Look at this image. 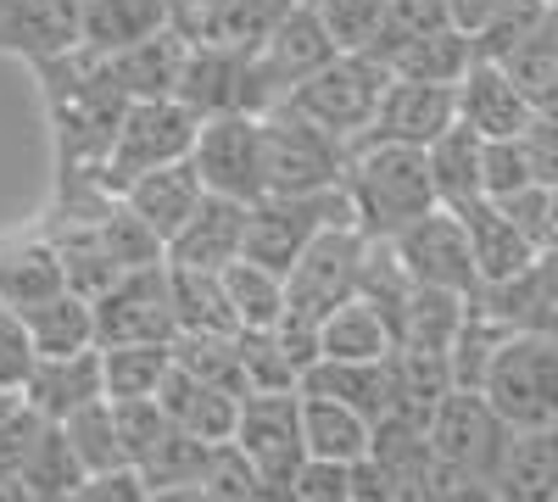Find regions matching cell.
Returning a JSON list of instances; mask_svg holds the SVG:
<instances>
[{
  "instance_id": "6da1fadb",
  "label": "cell",
  "mask_w": 558,
  "mask_h": 502,
  "mask_svg": "<svg viewBox=\"0 0 558 502\" xmlns=\"http://www.w3.org/2000/svg\"><path fill=\"white\" fill-rule=\"evenodd\" d=\"M39 73L45 89V112H51V134H57V168L62 173H84L96 168L112 146V134L129 112V96L107 78L101 57H89L84 45H68V51L28 62Z\"/></svg>"
},
{
  "instance_id": "7a4b0ae2",
  "label": "cell",
  "mask_w": 558,
  "mask_h": 502,
  "mask_svg": "<svg viewBox=\"0 0 558 502\" xmlns=\"http://www.w3.org/2000/svg\"><path fill=\"white\" fill-rule=\"evenodd\" d=\"M341 191L363 241H391L397 230H408L413 218L436 207V185L418 146H386V140L347 146Z\"/></svg>"
},
{
  "instance_id": "3957f363",
  "label": "cell",
  "mask_w": 558,
  "mask_h": 502,
  "mask_svg": "<svg viewBox=\"0 0 558 502\" xmlns=\"http://www.w3.org/2000/svg\"><path fill=\"white\" fill-rule=\"evenodd\" d=\"M196 128H202V118L184 107L179 96H146V101H129V112H123V123H118V134H112V146H107V157L96 162V168H84L89 179H96L101 191H123L129 179H140V173H151V168H162V162H179V157H191V146H196Z\"/></svg>"
},
{
  "instance_id": "277c9868",
  "label": "cell",
  "mask_w": 558,
  "mask_h": 502,
  "mask_svg": "<svg viewBox=\"0 0 558 502\" xmlns=\"http://www.w3.org/2000/svg\"><path fill=\"white\" fill-rule=\"evenodd\" d=\"M481 396L497 407L508 430H553L558 425V335H508L492 363Z\"/></svg>"
},
{
  "instance_id": "5b68a950",
  "label": "cell",
  "mask_w": 558,
  "mask_h": 502,
  "mask_svg": "<svg viewBox=\"0 0 558 502\" xmlns=\"http://www.w3.org/2000/svg\"><path fill=\"white\" fill-rule=\"evenodd\" d=\"M347 173V146L307 123L296 107L263 112V196H318L336 191Z\"/></svg>"
},
{
  "instance_id": "8992f818",
  "label": "cell",
  "mask_w": 558,
  "mask_h": 502,
  "mask_svg": "<svg viewBox=\"0 0 558 502\" xmlns=\"http://www.w3.org/2000/svg\"><path fill=\"white\" fill-rule=\"evenodd\" d=\"M386 84H391L386 62H375L368 51H336L318 73H307L291 89L286 107H296L307 123H318L324 134H336L341 146H352L357 134L368 128V118H375Z\"/></svg>"
},
{
  "instance_id": "52a82bcc",
  "label": "cell",
  "mask_w": 558,
  "mask_h": 502,
  "mask_svg": "<svg viewBox=\"0 0 558 502\" xmlns=\"http://www.w3.org/2000/svg\"><path fill=\"white\" fill-rule=\"evenodd\" d=\"M324 223H352L347 191H318V196H257L246 207V235L241 257L257 268H274L286 280V268L302 257V246L324 230Z\"/></svg>"
},
{
  "instance_id": "ba28073f",
  "label": "cell",
  "mask_w": 558,
  "mask_h": 502,
  "mask_svg": "<svg viewBox=\"0 0 558 502\" xmlns=\"http://www.w3.org/2000/svg\"><path fill=\"white\" fill-rule=\"evenodd\" d=\"M191 168L213 196L257 201L263 196V118L257 112H218L202 118Z\"/></svg>"
},
{
  "instance_id": "9c48e42d",
  "label": "cell",
  "mask_w": 558,
  "mask_h": 502,
  "mask_svg": "<svg viewBox=\"0 0 558 502\" xmlns=\"http://www.w3.org/2000/svg\"><path fill=\"white\" fill-rule=\"evenodd\" d=\"M425 436H430V452H436L447 469L475 475V480H486V486H492L497 458H502V446H508V425L497 419V407H492L481 391H470V385H452V391L436 402Z\"/></svg>"
},
{
  "instance_id": "30bf717a",
  "label": "cell",
  "mask_w": 558,
  "mask_h": 502,
  "mask_svg": "<svg viewBox=\"0 0 558 502\" xmlns=\"http://www.w3.org/2000/svg\"><path fill=\"white\" fill-rule=\"evenodd\" d=\"M363 246L368 241L357 235V223H324V230L302 246V257L286 268V307L307 313V318H324L347 296H357Z\"/></svg>"
},
{
  "instance_id": "8fae6325",
  "label": "cell",
  "mask_w": 558,
  "mask_h": 502,
  "mask_svg": "<svg viewBox=\"0 0 558 502\" xmlns=\"http://www.w3.org/2000/svg\"><path fill=\"white\" fill-rule=\"evenodd\" d=\"M173 96L196 118H218V112H257L263 118L274 107L263 78H257L252 51H229V45H184Z\"/></svg>"
},
{
  "instance_id": "7c38bea8",
  "label": "cell",
  "mask_w": 558,
  "mask_h": 502,
  "mask_svg": "<svg viewBox=\"0 0 558 502\" xmlns=\"http://www.w3.org/2000/svg\"><path fill=\"white\" fill-rule=\"evenodd\" d=\"M391 252L408 268L413 285H436V291H458V296H475V285H481L470 235H463L452 207H430L425 218H413L408 230L391 235Z\"/></svg>"
},
{
  "instance_id": "4fadbf2b",
  "label": "cell",
  "mask_w": 558,
  "mask_h": 502,
  "mask_svg": "<svg viewBox=\"0 0 558 502\" xmlns=\"http://www.w3.org/2000/svg\"><path fill=\"white\" fill-rule=\"evenodd\" d=\"M229 441L252 458L263 486H286L307 458V446H302V396L296 391H252V396H241V419H235V436Z\"/></svg>"
},
{
  "instance_id": "5bb4252c",
  "label": "cell",
  "mask_w": 558,
  "mask_h": 502,
  "mask_svg": "<svg viewBox=\"0 0 558 502\" xmlns=\"http://www.w3.org/2000/svg\"><path fill=\"white\" fill-rule=\"evenodd\" d=\"M96 346H123V341H173V307H168V268H129L112 291L96 302Z\"/></svg>"
},
{
  "instance_id": "9a60e30c",
  "label": "cell",
  "mask_w": 558,
  "mask_h": 502,
  "mask_svg": "<svg viewBox=\"0 0 558 502\" xmlns=\"http://www.w3.org/2000/svg\"><path fill=\"white\" fill-rule=\"evenodd\" d=\"M296 7V0H168V28L184 45H229V51H257L268 28Z\"/></svg>"
},
{
  "instance_id": "2e32d148",
  "label": "cell",
  "mask_w": 558,
  "mask_h": 502,
  "mask_svg": "<svg viewBox=\"0 0 558 502\" xmlns=\"http://www.w3.org/2000/svg\"><path fill=\"white\" fill-rule=\"evenodd\" d=\"M458 123V101H452V84H418V78H391L386 96L368 118V128L357 134L352 146L368 140H386V146H418L425 151L441 128Z\"/></svg>"
},
{
  "instance_id": "e0dca14e",
  "label": "cell",
  "mask_w": 558,
  "mask_h": 502,
  "mask_svg": "<svg viewBox=\"0 0 558 502\" xmlns=\"http://www.w3.org/2000/svg\"><path fill=\"white\" fill-rule=\"evenodd\" d=\"M336 51H341V45L324 34V23L296 0V7L268 28V39L252 51V62H257V78H263V89H268V101L279 107L307 73H318Z\"/></svg>"
},
{
  "instance_id": "ac0fdd59",
  "label": "cell",
  "mask_w": 558,
  "mask_h": 502,
  "mask_svg": "<svg viewBox=\"0 0 558 502\" xmlns=\"http://www.w3.org/2000/svg\"><path fill=\"white\" fill-rule=\"evenodd\" d=\"M452 101H458V123L475 128L481 140H514L536 112L525 101V89L502 73V62H481V57L452 84Z\"/></svg>"
},
{
  "instance_id": "d6986e66",
  "label": "cell",
  "mask_w": 558,
  "mask_h": 502,
  "mask_svg": "<svg viewBox=\"0 0 558 502\" xmlns=\"http://www.w3.org/2000/svg\"><path fill=\"white\" fill-rule=\"evenodd\" d=\"M246 207L252 201H229V196H202V207L179 223V235L162 246V262L179 268H207L218 273L223 262L241 257V235H246Z\"/></svg>"
},
{
  "instance_id": "ffe728a7",
  "label": "cell",
  "mask_w": 558,
  "mask_h": 502,
  "mask_svg": "<svg viewBox=\"0 0 558 502\" xmlns=\"http://www.w3.org/2000/svg\"><path fill=\"white\" fill-rule=\"evenodd\" d=\"M118 196H123V207H129V212H134V218L146 223V230L168 246V241L179 235V223L202 207L207 185L196 179L191 157H179V162H162V168H151V173L129 179V185H123Z\"/></svg>"
},
{
  "instance_id": "44dd1931",
  "label": "cell",
  "mask_w": 558,
  "mask_h": 502,
  "mask_svg": "<svg viewBox=\"0 0 558 502\" xmlns=\"http://www.w3.org/2000/svg\"><path fill=\"white\" fill-rule=\"evenodd\" d=\"M452 212H458V223H463V235H470V257H475L481 285L514 280L520 268L536 262V246L520 235V223L508 218L492 196H475V201H463V207H452Z\"/></svg>"
},
{
  "instance_id": "7402d4cb",
  "label": "cell",
  "mask_w": 558,
  "mask_h": 502,
  "mask_svg": "<svg viewBox=\"0 0 558 502\" xmlns=\"http://www.w3.org/2000/svg\"><path fill=\"white\" fill-rule=\"evenodd\" d=\"M497 502H558V425L553 430H508V446L492 475Z\"/></svg>"
},
{
  "instance_id": "603a6c76",
  "label": "cell",
  "mask_w": 558,
  "mask_h": 502,
  "mask_svg": "<svg viewBox=\"0 0 558 502\" xmlns=\"http://www.w3.org/2000/svg\"><path fill=\"white\" fill-rule=\"evenodd\" d=\"M96 396H101V346L73 352V357H34V369L23 380V402L39 419H57V425Z\"/></svg>"
},
{
  "instance_id": "cb8c5ba5",
  "label": "cell",
  "mask_w": 558,
  "mask_h": 502,
  "mask_svg": "<svg viewBox=\"0 0 558 502\" xmlns=\"http://www.w3.org/2000/svg\"><path fill=\"white\" fill-rule=\"evenodd\" d=\"M157 402H162V414L184 430V436H196L202 446H218L235 436V419H241V396L235 391H218L196 375H184L179 363L168 369V380L157 385Z\"/></svg>"
},
{
  "instance_id": "d4e9b609",
  "label": "cell",
  "mask_w": 558,
  "mask_h": 502,
  "mask_svg": "<svg viewBox=\"0 0 558 502\" xmlns=\"http://www.w3.org/2000/svg\"><path fill=\"white\" fill-rule=\"evenodd\" d=\"M168 28V0H89L78 17V45L89 57H112Z\"/></svg>"
},
{
  "instance_id": "484cf974",
  "label": "cell",
  "mask_w": 558,
  "mask_h": 502,
  "mask_svg": "<svg viewBox=\"0 0 558 502\" xmlns=\"http://www.w3.org/2000/svg\"><path fill=\"white\" fill-rule=\"evenodd\" d=\"M168 268V307H173V330L179 335H241L235 325V307L223 296V280L207 268Z\"/></svg>"
},
{
  "instance_id": "4316f807",
  "label": "cell",
  "mask_w": 558,
  "mask_h": 502,
  "mask_svg": "<svg viewBox=\"0 0 558 502\" xmlns=\"http://www.w3.org/2000/svg\"><path fill=\"white\" fill-rule=\"evenodd\" d=\"M23 318V330H28V346L34 357H73V352H89L96 346V307H89V296L78 291H57V296H45L34 302Z\"/></svg>"
},
{
  "instance_id": "83f0119b",
  "label": "cell",
  "mask_w": 558,
  "mask_h": 502,
  "mask_svg": "<svg viewBox=\"0 0 558 502\" xmlns=\"http://www.w3.org/2000/svg\"><path fill=\"white\" fill-rule=\"evenodd\" d=\"M62 291V257L45 235H17L0 241V307L28 313L34 302Z\"/></svg>"
},
{
  "instance_id": "f1b7e54d",
  "label": "cell",
  "mask_w": 558,
  "mask_h": 502,
  "mask_svg": "<svg viewBox=\"0 0 558 502\" xmlns=\"http://www.w3.org/2000/svg\"><path fill=\"white\" fill-rule=\"evenodd\" d=\"M179 62H184V39H179L173 28H162V34H151V39H140V45H129V51L101 57L107 78L123 89L129 101L173 96V84H179Z\"/></svg>"
},
{
  "instance_id": "f546056e",
  "label": "cell",
  "mask_w": 558,
  "mask_h": 502,
  "mask_svg": "<svg viewBox=\"0 0 558 502\" xmlns=\"http://www.w3.org/2000/svg\"><path fill=\"white\" fill-rule=\"evenodd\" d=\"M296 391L307 396H336L347 407H357L363 419H380L386 402H391V375H386V357L380 363H341V357H313Z\"/></svg>"
},
{
  "instance_id": "4dcf8cb0",
  "label": "cell",
  "mask_w": 558,
  "mask_h": 502,
  "mask_svg": "<svg viewBox=\"0 0 558 502\" xmlns=\"http://www.w3.org/2000/svg\"><path fill=\"white\" fill-rule=\"evenodd\" d=\"M481 162H486V140L475 128H441L436 140L425 146V168H430V185H436V207H463V201H475L486 196L481 185Z\"/></svg>"
},
{
  "instance_id": "1f68e13d",
  "label": "cell",
  "mask_w": 558,
  "mask_h": 502,
  "mask_svg": "<svg viewBox=\"0 0 558 502\" xmlns=\"http://www.w3.org/2000/svg\"><path fill=\"white\" fill-rule=\"evenodd\" d=\"M302 396V446L307 458H336V464H357L375 436V419H363L357 407L336 402V396Z\"/></svg>"
},
{
  "instance_id": "d6a6232c",
  "label": "cell",
  "mask_w": 558,
  "mask_h": 502,
  "mask_svg": "<svg viewBox=\"0 0 558 502\" xmlns=\"http://www.w3.org/2000/svg\"><path fill=\"white\" fill-rule=\"evenodd\" d=\"M397 346L391 325L368 307L363 296H347L318 318V357H341V363H380Z\"/></svg>"
},
{
  "instance_id": "836d02e7",
  "label": "cell",
  "mask_w": 558,
  "mask_h": 502,
  "mask_svg": "<svg viewBox=\"0 0 558 502\" xmlns=\"http://www.w3.org/2000/svg\"><path fill=\"white\" fill-rule=\"evenodd\" d=\"M78 45V28L51 7V0H0V51L23 62H45Z\"/></svg>"
},
{
  "instance_id": "e575fe53",
  "label": "cell",
  "mask_w": 558,
  "mask_h": 502,
  "mask_svg": "<svg viewBox=\"0 0 558 502\" xmlns=\"http://www.w3.org/2000/svg\"><path fill=\"white\" fill-rule=\"evenodd\" d=\"M173 369V341H123L101 346V396L129 402V396H157V385Z\"/></svg>"
},
{
  "instance_id": "d590c367",
  "label": "cell",
  "mask_w": 558,
  "mask_h": 502,
  "mask_svg": "<svg viewBox=\"0 0 558 502\" xmlns=\"http://www.w3.org/2000/svg\"><path fill=\"white\" fill-rule=\"evenodd\" d=\"M470 62H475V45H470V34H463L458 23H441V28H430L425 39L402 45V51H397L386 68H391V78H418V84H458L463 73H470Z\"/></svg>"
},
{
  "instance_id": "8d00e7d4",
  "label": "cell",
  "mask_w": 558,
  "mask_h": 502,
  "mask_svg": "<svg viewBox=\"0 0 558 502\" xmlns=\"http://www.w3.org/2000/svg\"><path fill=\"white\" fill-rule=\"evenodd\" d=\"M463 313H470V296L458 291H436V285H413L408 291V307H402V325H397V346H413V352H447Z\"/></svg>"
},
{
  "instance_id": "74e56055",
  "label": "cell",
  "mask_w": 558,
  "mask_h": 502,
  "mask_svg": "<svg viewBox=\"0 0 558 502\" xmlns=\"http://www.w3.org/2000/svg\"><path fill=\"white\" fill-rule=\"evenodd\" d=\"M218 280H223V296H229V307H235L241 330H274L279 325V313H286V280H279L274 268H257V262L235 257V262L218 268Z\"/></svg>"
},
{
  "instance_id": "f35d334b",
  "label": "cell",
  "mask_w": 558,
  "mask_h": 502,
  "mask_svg": "<svg viewBox=\"0 0 558 502\" xmlns=\"http://www.w3.org/2000/svg\"><path fill=\"white\" fill-rule=\"evenodd\" d=\"M502 73L525 89L531 107H547L558 96V7H547V17L502 57Z\"/></svg>"
},
{
  "instance_id": "ab89813d",
  "label": "cell",
  "mask_w": 558,
  "mask_h": 502,
  "mask_svg": "<svg viewBox=\"0 0 558 502\" xmlns=\"http://www.w3.org/2000/svg\"><path fill=\"white\" fill-rule=\"evenodd\" d=\"M62 436L73 446V458L84 475H107V469H129L123 464V446H118V425H112V402L96 396V402H84L78 414L62 419Z\"/></svg>"
},
{
  "instance_id": "60d3db41",
  "label": "cell",
  "mask_w": 558,
  "mask_h": 502,
  "mask_svg": "<svg viewBox=\"0 0 558 502\" xmlns=\"http://www.w3.org/2000/svg\"><path fill=\"white\" fill-rule=\"evenodd\" d=\"M173 363L218 391L246 396V369H241V335H173Z\"/></svg>"
},
{
  "instance_id": "b9f144b4",
  "label": "cell",
  "mask_w": 558,
  "mask_h": 502,
  "mask_svg": "<svg viewBox=\"0 0 558 502\" xmlns=\"http://www.w3.org/2000/svg\"><path fill=\"white\" fill-rule=\"evenodd\" d=\"M441 23H452L447 17V0H386V12H380V23H375V39L363 45L375 62H391L402 45H413V39H425L430 28H441Z\"/></svg>"
},
{
  "instance_id": "7bdbcfd3",
  "label": "cell",
  "mask_w": 558,
  "mask_h": 502,
  "mask_svg": "<svg viewBox=\"0 0 558 502\" xmlns=\"http://www.w3.org/2000/svg\"><path fill=\"white\" fill-rule=\"evenodd\" d=\"M196 486H202L213 502H263V475L252 469V458H246L235 441L207 446V464H202Z\"/></svg>"
},
{
  "instance_id": "ee69618b",
  "label": "cell",
  "mask_w": 558,
  "mask_h": 502,
  "mask_svg": "<svg viewBox=\"0 0 558 502\" xmlns=\"http://www.w3.org/2000/svg\"><path fill=\"white\" fill-rule=\"evenodd\" d=\"M112 425H118V446H123V464L140 469L151 458V446L173 430V419L162 414L157 396H129V402H112Z\"/></svg>"
},
{
  "instance_id": "f6af8a7d",
  "label": "cell",
  "mask_w": 558,
  "mask_h": 502,
  "mask_svg": "<svg viewBox=\"0 0 558 502\" xmlns=\"http://www.w3.org/2000/svg\"><path fill=\"white\" fill-rule=\"evenodd\" d=\"M547 17V7H542V0H497V7H492V17L470 34V45H475V57L481 62H502L508 51H514V45L536 28Z\"/></svg>"
},
{
  "instance_id": "bcb514c9",
  "label": "cell",
  "mask_w": 558,
  "mask_h": 502,
  "mask_svg": "<svg viewBox=\"0 0 558 502\" xmlns=\"http://www.w3.org/2000/svg\"><path fill=\"white\" fill-rule=\"evenodd\" d=\"M302 7L324 23V34H330L341 51H363V45L375 39L386 0H302Z\"/></svg>"
},
{
  "instance_id": "7dc6e473",
  "label": "cell",
  "mask_w": 558,
  "mask_h": 502,
  "mask_svg": "<svg viewBox=\"0 0 558 502\" xmlns=\"http://www.w3.org/2000/svg\"><path fill=\"white\" fill-rule=\"evenodd\" d=\"M241 369H246V396L252 391H296V363L279 352L268 330H241Z\"/></svg>"
},
{
  "instance_id": "c3c4849f",
  "label": "cell",
  "mask_w": 558,
  "mask_h": 502,
  "mask_svg": "<svg viewBox=\"0 0 558 502\" xmlns=\"http://www.w3.org/2000/svg\"><path fill=\"white\" fill-rule=\"evenodd\" d=\"M397 502H497V497H492L486 480L458 475V469H447L441 458H430L425 469H418V475L397 491Z\"/></svg>"
},
{
  "instance_id": "681fc988",
  "label": "cell",
  "mask_w": 558,
  "mask_h": 502,
  "mask_svg": "<svg viewBox=\"0 0 558 502\" xmlns=\"http://www.w3.org/2000/svg\"><path fill=\"white\" fill-rule=\"evenodd\" d=\"M497 207L520 223V235H525L536 252L558 241V185H525V191H514V196H502Z\"/></svg>"
},
{
  "instance_id": "f907efd6",
  "label": "cell",
  "mask_w": 558,
  "mask_h": 502,
  "mask_svg": "<svg viewBox=\"0 0 558 502\" xmlns=\"http://www.w3.org/2000/svg\"><path fill=\"white\" fill-rule=\"evenodd\" d=\"M481 185H486L492 201H502V196H514V191L536 185V179H531V162H525V151H520V134H514V140H486Z\"/></svg>"
},
{
  "instance_id": "816d5d0a",
  "label": "cell",
  "mask_w": 558,
  "mask_h": 502,
  "mask_svg": "<svg viewBox=\"0 0 558 502\" xmlns=\"http://www.w3.org/2000/svg\"><path fill=\"white\" fill-rule=\"evenodd\" d=\"M296 502H347L352 497V464L336 458H302V469L286 480Z\"/></svg>"
},
{
  "instance_id": "f5cc1de1",
  "label": "cell",
  "mask_w": 558,
  "mask_h": 502,
  "mask_svg": "<svg viewBox=\"0 0 558 502\" xmlns=\"http://www.w3.org/2000/svg\"><path fill=\"white\" fill-rule=\"evenodd\" d=\"M520 151L531 162L536 185H558V118L553 112H531V123L520 128Z\"/></svg>"
},
{
  "instance_id": "db71d44e",
  "label": "cell",
  "mask_w": 558,
  "mask_h": 502,
  "mask_svg": "<svg viewBox=\"0 0 558 502\" xmlns=\"http://www.w3.org/2000/svg\"><path fill=\"white\" fill-rule=\"evenodd\" d=\"M28 369H34V346H28L23 318L12 307H0V385H17L23 391Z\"/></svg>"
},
{
  "instance_id": "11a10c76",
  "label": "cell",
  "mask_w": 558,
  "mask_h": 502,
  "mask_svg": "<svg viewBox=\"0 0 558 502\" xmlns=\"http://www.w3.org/2000/svg\"><path fill=\"white\" fill-rule=\"evenodd\" d=\"M68 502H151V491L134 469H107V475H84L68 491Z\"/></svg>"
},
{
  "instance_id": "9f6ffc18",
  "label": "cell",
  "mask_w": 558,
  "mask_h": 502,
  "mask_svg": "<svg viewBox=\"0 0 558 502\" xmlns=\"http://www.w3.org/2000/svg\"><path fill=\"white\" fill-rule=\"evenodd\" d=\"M492 7H497V0H447V17H452L463 34H475V28L492 17Z\"/></svg>"
},
{
  "instance_id": "6f0895ef",
  "label": "cell",
  "mask_w": 558,
  "mask_h": 502,
  "mask_svg": "<svg viewBox=\"0 0 558 502\" xmlns=\"http://www.w3.org/2000/svg\"><path fill=\"white\" fill-rule=\"evenodd\" d=\"M531 268H536V280H542V291H547V296H553V307H558V241H553V246H542Z\"/></svg>"
},
{
  "instance_id": "680465c9",
  "label": "cell",
  "mask_w": 558,
  "mask_h": 502,
  "mask_svg": "<svg viewBox=\"0 0 558 502\" xmlns=\"http://www.w3.org/2000/svg\"><path fill=\"white\" fill-rule=\"evenodd\" d=\"M0 502H34V491L23 486V475L7 469V464H0Z\"/></svg>"
},
{
  "instance_id": "91938a15",
  "label": "cell",
  "mask_w": 558,
  "mask_h": 502,
  "mask_svg": "<svg viewBox=\"0 0 558 502\" xmlns=\"http://www.w3.org/2000/svg\"><path fill=\"white\" fill-rule=\"evenodd\" d=\"M17 414H23V391H17V385H0V436L12 430Z\"/></svg>"
},
{
  "instance_id": "94428289",
  "label": "cell",
  "mask_w": 558,
  "mask_h": 502,
  "mask_svg": "<svg viewBox=\"0 0 558 502\" xmlns=\"http://www.w3.org/2000/svg\"><path fill=\"white\" fill-rule=\"evenodd\" d=\"M51 7H57V12H62V17L78 28V17H84V7H89V0H51Z\"/></svg>"
},
{
  "instance_id": "6125c7cd",
  "label": "cell",
  "mask_w": 558,
  "mask_h": 502,
  "mask_svg": "<svg viewBox=\"0 0 558 502\" xmlns=\"http://www.w3.org/2000/svg\"><path fill=\"white\" fill-rule=\"evenodd\" d=\"M536 112H553V118H558V96H553V101H547V107H536Z\"/></svg>"
},
{
  "instance_id": "be15d7a7",
  "label": "cell",
  "mask_w": 558,
  "mask_h": 502,
  "mask_svg": "<svg viewBox=\"0 0 558 502\" xmlns=\"http://www.w3.org/2000/svg\"><path fill=\"white\" fill-rule=\"evenodd\" d=\"M542 7H558V0H542Z\"/></svg>"
},
{
  "instance_id": "e7e4bbea",
  "label": "cell",
  "mask_w": 558,
  "mask_h": 502,
  "mask_svg": "<svg viewBox=\"0 0 558 502\" xmlns=\"http://www.w3.org/2000/svg\"><path fill=\"white\" fill-rule=\"evenodd\" d=\"M347 502H363V497H347Z\"/></svg>"
}]
</instances>
